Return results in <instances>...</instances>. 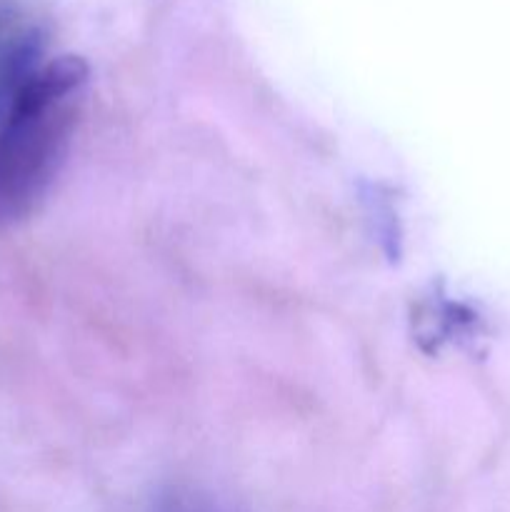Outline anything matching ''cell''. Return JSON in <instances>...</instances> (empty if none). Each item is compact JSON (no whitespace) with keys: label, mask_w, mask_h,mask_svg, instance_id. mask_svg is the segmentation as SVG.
<instances>
[{"label":"cell","mask_w":510,"mask_h":512,"mask_svg":"<svg viewBox=\"0 0 510 512\" xmlns=\"http://www.w3.org/2000/svg\"><path fill=\"white\" fill-rule=\"evenodd\" d=\"M153 512H243L228 498L198 485H170L155 498Z\"/></svg>","instance_id":"cell-2"},{"label":"cell","mask_w":510,"mask_h":512,"mask_svg":"<svg viewBox=\"0 0 510 512\" xmlns=\"http://www.w3.org/2000/svg\"><path fill=\"white\" fill-rule=\"evenodd\" d=\"M83 88V68L53 55L0 113V228L28 218L53 185L78 128Z\"/></svg>","instance_id":"cell-1"}]
</instances>
